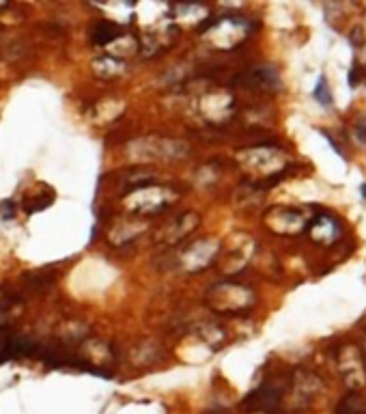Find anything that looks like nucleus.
<instances>
[{
    "label": "nucleus",
    "mask_w": 366,
    "mask_h": 414,
    "mask_svg": "<svg viewBox=\"0 0 366 414\" xmlns=\"http://www.w3.org/2000/svg\"><path fill=\"white\" fill-rule=\"evenodd\" d=\"M196 334H199V337H201L205 343H209V345H216V343H220V341L224 339V334H222L220 326H201V328L196 330Z\"/></svg>",
    "instance_id": "11"
},
{
    "label": "nucleus",
    "mask_w": 366,
    "mask_h": 414,
    "mask_svg": "<svg viewBox=\"0 0 366 414\" xmlns=\"http://www.w3.org/2000/svg\"><path fill=\"white\" fill-rule=\"evenodd\" d=\"M147 231V225L138 218H123V221H117L110 231H108V240L110 244L114 246H119V244H129L138 238V235H143Z\"/></svg>",
    "instance_id": "6"
},
{
    "label": "nucleus",
    "mask_w": 366,
    "mask_h": 414,
    "mask_svg": "<svg viewBox=\"0 0 366 414\" xmlns=\"http://www.w3.org/2000/svg\"><path fill=\"white\" fill-rule=\"evenodd\" d=\"M91 44L95 46H112L121 37V26L114 24L112 19H100L91 28Z\"/></svg>",
    "instance_id": "7"
},
{
    "label": "nucleus",
    "mask_w": 366,
    "mask_h": 414,
    "mask_svg": "<svg viewBox=\"0 0 366 414\" xmlns=\"http://www.w3.org/2000/svg\"><path fill=\"white\" fill-rule=\"evenodd\" d=\"M362 194H364V196H366V184H364V186H362Z\"/></svg>",
    "instance_id": "13"
},
{
    "label": "nucleus",
    "mask_w": 366,
    "mask_h": 414,
    "mask_svg": "<svg viewBox=\"0 0 366 414\" xmlns=\"http://www.w3.org/2000/svg\"><path fill=\"white\" fill-rule=\"evenodd\" d=\"M364 410H366L364 399L354 393V395H347V397L338 404L336 414H364Z\"/></svg>",
    "instance_id": "10"
},
{
    "label": "nucleus",
    "mask_w": 366,
    "mask_h": 414,
    "mask_svg": "<svg viewBox=\"0 0 366 414\" xmlns=\"http://www.w3.org/2000/svg\"><path fill=\"white\" fill-rule=\"evenodd\" d=\"M80 352H82V359H84V363H93V365H106V363H110L112 361V354H110V347L106 345V343H102V341H84L82 343V347H80Z\"/></svg>",
    "instance_id": "9"
},
{
    "label": "nucleus",
    "mask_w": 366,
    "mask_h": 414,
    "mask_svg": "<svg viewBox=\"0 0 366 414\" xmlns=\"http://www.w3.org/2000/svg\"><path fill=\"white\" fill-rule=\"evenodd\" d=\"M91 67H93V74L98 78H102V80H114V78L125 74V63L121 61V58H114L110 54L95 58Z\"/></svg>",
    "instance_id": "8"
},
{
    "label": "nucleus",
    "mask_w": 366,
    "mask_h": 414,
    "mask_svg": "<svg viewBox=\"0 0 366 414\" xmlns=\"http://www.w3.org/2000/svg\"><path fill=\"white\" fill-rule=\"evenodd\" d=\"M175 192L170 188H158V186H145V188H136L129 190L125 194V205L131 214H158L164 212L170 203H175Z\"/></svg>",
    "instance_id": "1"
},
{
    "label": "nucleus",
    "mask_w": 366,
    "mask_h": 414,
    "mask_svg": "<svg viewBox=\"0 0 366 414\" xmlns=\"http://www.w3.org/2000/svg\"><path fill=\"white\" fill-rule=\"evenodd\" d=\"M315 97H317V102H321L323 106H332V91H330V87H327L325 76L319 78L317 89H315Z\"/></svg>",
    "instance_id": "12"
},
{
    "label": "nucleus",
    "mask_w": 366,
    "mask_h": 414,
    "mask_svg": "<svg viewBox=\"0 0 366 414\" xmlns=\"http://www.w3.org/2000/svg\"><path fill=\"white\" fill-rule=\"evenodd\" d=\"M218 252L216 240H199L179 255V268L185 272H199L214 261Z\"/></svg>",
    "instance_id": "3"
},
{
    "label": "nucleus",
    "mask_w": 366,
    "mask_h": 414,
    "mask_svg": "<svg viewBox=\"0 0 366 414\" xmlns=\"http://www.w3.org/2000/svg\"><path fill=\"white\" fill-rule=\"evenodd\" d=\"M175 42H177V26L164 24L156 31L145 33L143 39L138 42V50L145 52L147 56H151V54H158V52L170 48Z\"/></svg>",
    "instance_id": "5"
},
{
    "label": "nucleus",
    "mask_w": 366,
    "mask_h": 414,
    "mask_svg": "<svg viewBox=\"0 0 366 414\" xmlns=\"http://www.w3.org/2000/svg\"><path fill=\"white\" fill-rule=\"evenodd\" d=\"M255 295L250 289L233 283H220L207 291V304L218 313H237L253 304Z\"/></svg>",
    "instance_id": "2"
},
{
    "label": "nucleus",
    "mask_w": 366,
    "mask_h": 414,
    "mask_svg": "<svg viewBox=\"0 0 366 414\" xmlns=\"http://www.w3.org/2000/svg\"><path fill=\"white\" fill-rule=\"evenodd\" d=\"M199 221H201V218H199V214H194V212H185V214H181V216H179V218H175L172 223H168V225L160 231L158 240H160L162 244L175 246V244H179L183 238H187V235L199 227Z\"/></svg>",
    "instance_id": "4"
}]
</instances>
